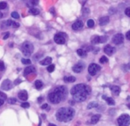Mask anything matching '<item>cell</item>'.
Masks as SVG:
<instances>
[{
	"mask_svg": "<svg viewBox=\"0 0 130 126\" xmlns=\"http://www.w3.org/2000/svg\"><path fill=\"white\" fill-rule=\"evenodd\" d=\"M9 32H6V33H5L4 34V36H3V38L4 39H6V38H8V37H9Z\"/></svg>",
	"mask_w": 130,
	"mask_h": 126,
	"instance_id": "42",
	"label": "cell"
},
{
	"mask_svg": "<svg viewBox=\"0 0 130 126\" xmlns=\"http://www.w3.org/2000/svg\"><path fill=\"white\" fill-rule=\"evenodd\" d=\"M3 17V14H2V13H1V12H0V19H1V18Z\"/></svg>",
	"mask_w": 130,
	"mask_h": 126,
	"instance_id": "49",
	"label": "cell"
},
{
	"mask_svg": "<svg viewBox=\"0 0 130 126\" xmlns=\"http://www.w3.org/2000/svg\"><path fill=\"white\" fill-rule=\"evenodd\" d=\"M63 81L67 83H70V82H74L76 81V78L74 76H65L63 78Z\"/></svg>",
	"mask_w": 130,
	"mask_h": 126,
	"instance_id": "20",
	"label": "cell"
},
{
	"mask_svg": "<svg viewBox=\"0 0 130 126\" xmlns=\"http://www.w3.org/2000/svg\"><path fill=\"white\" fill-rule=\"evenodd\" d=\"M0 99H4V100H5V99H6V96L5 95L4 93H2V92H0Z\"/></svg>",
	"mask_w": 130,
	"mask_h": 126,
	"instance_id": "40",
	"label": "cell"
},
{
	"mask_svg": "<svg viewBox=\"0 0 130 126\" xmlns=\"http://www.w3.org/2000/svg\"><path fill=\"white\" fill-rule=\"evenodd\" d=\"M118 124L119 126H129L130 125V115L124 114L118 118Z\"/></svg>",
	"mask_w": 130,
	"mask_h": 126,
	"instance_id": "5",
	"label": "cell"
},
{
	"mask_svg": "<svg viewBox=\"0 0 130 126\" xmlns=\"http://www.w3.org/2000/svg\"><path fill=\"white\" fill-rule=\"evenodd\" d=\"M86 25H87V27H89V28H93L94 27V25H95V22H94V20H92V19L88 20L86 22Z\"/></svg>",
	"mask_w": 130,
	"mask_h": 126,
	"instance_id": "26",
	"label": "cell"
},
{
	"mask_svg": "<svg viewBox=\"0 0 130 126\" xmlns=\"http://www.w3.org/2000/svg\"><path fill=\"white\" fill-rule=\"evenodd\" d=\"M3 104H4V99H0V106H3Z\"/></svg>",
	"mask_w": 130,
	"mask_h": 126,
	"instance_id": "45",
	"label": "cell"
},
{
	"mask_svg": "<svg viewBox=\"0 0 130 126\" xmlns=\"http://www.w3.org/2000/svg\"><path fill=\"white\" fill-rule=\"evenodd\" d=\"M39 63H40V65H50L52 63V58L50 57V56H47V57H45V59L41 60Z\"/></svg>",
	"mask_w": 130,
	"mask_h": 126,
	"instance_id": "18",
	"label": "cell"
},
{
	"mask_svg": "<svg viewBox=\"0 0 130 126\" xmlns=\"http://www.w3.org/2000/svg\"><path fill=\"white\" fill-rule=\"evenodd\" d=\"M124 41V36L121 33H117L112 37V42L116 45L122 44Z\"/></svg>",
	"mask_w": 130,
	"mask_h": 126,
	"instance_id": "9",
	"label": "cell"
},
{
	"mask_svg": "<svg viewBox=\"0 0 130 126\" xmlns=\"http://www.w3.org/2000/svg\"><path fill=\"white\" fill-rule=\"evenodd\" d=\"M103 51H104V53L106 55H112L114 54V52H115V48H113V47H111V46L108 45V46H106V47L104 48Z\"/></svg>",
	"mask_w": 130,
	"mask_h": 126,
	"instance_id": "13",
	"label": "cell"
},
{
	"mask_svg": "<svg viewBox=\"0 0 130 126\" xmlns=\"http://www.w3.org/2000/svg\"><path fill=\"white\" fill-rule=\"evenodd\" d=\"M30 14H33V15H38L39 14V10H38V8H35V7H30Z\"/></svg>",
	"mask_w": 130,
	"mask_h": 126,
	"instance_id": "22",
	"label": "cell"
},
{
	"mask_svg": "<svg viewBox=\"0 0 130 126\" xmlns=\"http://www.w3.org/2000/svg\"><path fill=\"white\" fill-rule=\"evenodd\" d=\"M74 115H75V111L71 107H62L56 112L55 116H56V120L59 122L67 123L73 119Z\"/></svg>",
	"mask_w": 130,
	"mask_h": 126,
	"instance_id": "3",
	"label": "cell"
},
{
	"mask_svg": "<svg viewBox=\"0 0 130 126\" xmlns=\"http://www.w3.org/2000/svg\"><path fill=\"white\" fill-rule=\"evenodd\" d=\"M12 26L14 28H18L20 25H19V23L18 22H13V24H12Z\"/></svg>",
	"mask_w": 130,
	"mask_h": 126,
	"instance_id": "41",
	"label": "cell"
},
{
	"mask_svg": "<svg viewBox=\"0 0 130 126\" xmlns=\"http://www.w3.org/2000/svg\"><path fill=\"white\" fill-rule=\"evenodd\" d=\"M90 93H91L90 87L84 83L77 84L74 87H72L71 90H70V94L73 97L74 100L79 101V102L85 101Z\"/></svg>",
	"mask_w": 130,
	"mask_h": 126,
	"instance_id": "1",
	"label": "cell"
},
{
	"mask_svg": "<svg viewBox=\"0 0 130 126\" xmlns=\"http://www.w3.org/2000/svg\"><path fill=\"white\" fill-rule=\"evenodd\" d=\"M18 98L22 101H26L28 99V92L26 90H21L18 93Z\"/></svg>",
	"mask_w": 130,
	"mask_h": 126,
	"instance_id": "14",
	"label": "cell"
},
{
	"mask_svg": "<svg viewBox=\"0 0 130 126\" xmlns=\"http://www.w3.org/2000/svg\"><path fill=\"white\" fill-rule=\"evenodd\" d=\"M21 49L22 54H23L25 56H30V55L32 54L33 50H34V48H33V45L31 44L30 42L26 41V42H24L23 44H22Z\"/></svg>",
	"mask_w": 130,
	"mask_h": 126,
	"instance_id": "4",
	"label": "cell"
},
{
	"mask_svg": "<svg viewBox=\"0 0 130 126\" xmlns=\"http://www.w3.org/2000/svg\"><path fill=\"white\" fill-rule=\"evenodd\" d=\"M77 54L79 55L80 57H86V54H87V53H86V52L85 51L83 48H79V49H78V50H77Z\"/></svg>",
	"mask_w": 130,
	"mask_h": 126,
	"instance_id": "21",
	"label": "cell"
},
{
	"mask_svg": "<svg viewBox=\"0 0 130 126\" xmlns=\"http://www.w3.org/2000/svg\"><path fill=\"white\" fill-rule=\"evenodd\" d=\"M38 1H30L29 3H28V5H38Z\"/></svg>",
	"mask_w": 130,
	"mask_h": 126,
	"instance_id": "34",
	"label": "cell"
},
{
	"mask_svg": "<svg viewBox=\"0 0 130 126\" xmlns=\"http://www.w3.org/2000/svg\"><path fill=\"white\" fill-rule=\"evenodd\" d=\"M99 50H100L99 48H92V51H93V53H94V54H97Z\"/></svg>",
	"mask_w": 130,
	"mask_h": 126,
	"instance_id": "38",
	"label": "cell"
},
{
	"mask_svg": "<svg viewBox=\"0 0 130 126\" xmlns=\"http://www.w3.org/2000/svg\"><path fill=\"white\" fill-rule=\"evenodd\" d=\"M21 63H22L23 65H30L31 61L30 59H27V58H22V59H21Z\"/></svg>",
	"mask_w": 130,
	"mask_h": 126,
	"instance_id": "28",
	"label": "cell"
},
{
	"mask_svg": "<svg viewBox=\"0 0 130 126\" xmlns=\"http://www.w3.org/2000/svg\"><path fill=\"white\" fill-rule=\"evenodd\" d=\"M83 22L81 20H77L74 22V23L72 24V26H71V28H72V30L73 31H79V30H81L83 28Z\"/></svg>",
	"mask_w": 130,
	"mask_h": 126,
	"instance_id": "11",
	"label": "cell"
},
{
	"mask_svg": "<svg viewBox=\"0 0 130 126\" xmlns=\"http://www.w3.org/2000/svg\"><path fill=\"white\" fill-rule=\"evenodd\" d=\"M100 67L98 65H96V64H90L88 66V72L89 74L91 75V76H94V75H95L97 72L100 71Z\"/></svg>",
	"mask_w": 130,
	"mask_h": 126,
	"instance_id": "7",
	"label": "cell"
},
{
	"mask_svg": "<svg viewBox=\"0 0 130 126\" xmlns=\"http://www.w3.org/2000/svg\"><path fill=\"white\" fill-rule=\"evenodd\" d=\"M105 100H106L107 104L110 105V106H114L115 105V101H114V99L112 98H106Z\"/></svg>",
	"mask_w": 130,
	"mask_h": 126,
	"instance_id": "25",
	"label": "cell"
},
{
	"mask_svg": "<svg viewBox=\"0 0 130 126\" xmlns=\"http://www.w3.org/2000/svg\"><path fill=\"white\" fill-rule=\"evenodd\" d=\"M35 87H36L37 89H41L42 88H43V82H42L41 81H39V80L36 81V82H35Z\"/></svg>",
	"mask_w": 130,
	"mask_h": 126,
	"instance_id": "23",
	"label": "cell"
},
{
	"mask_svg": "<svg viewBox=\"0 0 130 126\" xmlns=\"http://www.w3.org/2000/svg\"><path fill=\"white\" fill-rule=\"evenodd\" d=\"M83 12H84V13H89V10L87 8H85V9L83 10Z\"/></svg>",
	"mask_w": 130,
	"mask_h": 126,
	"instance_id": "46",
	"label": "cell"
},
{
	"mask_svg": "<svg viewBox=\"0 0 130 126\" xmlns=\"http://www.w3.org/2000/svg\"><path fill=\"white\" fill-rule=\"evenodd\" d=\"M125 14H126V15H127L128 17H130V7L126 8V10H125Z\"/></svg>",
	"mask_w": 130,
	"mask_h": 126,
	"instance_id": "36",
	"label": "cell"
},
{
	"mask_svg": "<svg viewBox=\"0 0 130 126\" xmlns=\"http://www.w3.org/2000/svg\"><path fill=\"white\" fill-rule=\"evenodd\" d=\"M127 106H128V107L130 108V104H128V105H127Z\"/></svg>",
	"mask_w": 130,
	"mask_h": 126,
	"instance_id": "51",
	"label": "cell"
},
{
	"mask_svg": "<svg viewBox=\"0 0 130 126\" xmlns=\"http://www.w3.org/2000/svg\"><path fill=\"white\" fill-rule=\"evenodd\" d=\"M68 90L65 86H58L53 91H51L48 95V99L53 104H59L65 99L67 96Z\"/></svg>",
	"mask_w": 130,
	"mask_h": 126,
	"instance_id": "2",
	"label": "cell"
},
{
	"mask_svg": "<svg viewBox=\"0 0 130 126\" xmlns=\"http://www.w3.org/2000/svg\"><path fill=\"white\" fill-rule=\"evenodd\" d=\"M42 100H43V98H39V99H38V102H41Z\"/></svg>",
	"mask_w": 130,
	"mask_h": 126,
	"instance_id": "48",
	"label": "cell"
},
{
	"mask_svg": "<svg viewBox=\"0 0 130 126\" xmlns=\"http://www.w3.org/2000/svg\"><path fill=\"white\" fill-rule=\"evenodd\" d=\"M21 82V81L20 80V79H17V80L14 82V84H15V85H17V84H19V83H20Z\"/></svg>",
	"mask_w": 130,
	"mask_h": 126,
	"instance_id": "44",
	"label": "cell"
},
{
	"mask_svg": "<svg viewBox=\"0 0 130 126\" xmlns=\"http://www.w3.org/2000/svg\"><path fill=\"white\" fill-rule=\"evenodd\" d=\"M110 22V17L109 16H103L99 19V23L100 25H106L108 22Z\"/></svg>",
	"mask_w": 130,
	"mask_h": 126,
	"instance_id": "17",
	"label": "cell"
},
{
	"mask_svg": "<svg viewBox=\"0 0 130 126\" xmlns=\"http://www.w3.org/2000/svg\"><path fill=\"white\" fill-rule=\"evenodd\" d=\"M4 23H5V25H6L7 27H9V26H12V24H13V22L11 20H7L5 22H4Z\"/></svg>",
	"mask_w": 130,
	"mask_h": 126,
	"instance_id": "35",
	"label": "cell"
},
{
	"mask_svg": "<svg viewBox=\"0 0 130 126\" xmlns=\"http://www.w3.org/2000/svg\"><path fill=\"white\" fill-rule=\"evenodd\" d=\"M54 39H55V41L57 43V44H60V45L64 44L65 41H66V34L62 33V32L56 33V34L55 35Z\"/></svg>",
	"mask_w": 130,
	"mask_h": 126,
	"instance_id": "6",
	"label": "cell"
},
{
	"mask_svg": "<svg viewBox=\"0 0 130 126\" xmlns=\"http://www.w3.org/2000/svg\"><path fill=\"white\" fill-rule=\"evenodd\" d=\"M107 40V38L105 36H98V35H95V36H93L92 38H91V42L92 44L96 45L98 43H103Z\"/></svg>",
	"mask_w": 130,
	"mask_h": 126,
	"instance_id": "8",
	"label": "cell"
},
{
	"mask_svg": "<svg viewBox=\"0 0 130 126\" xmlns=\"http://www.w3.org/2000/svg\"><path fill=\"white\" fill-rule=\"evenodd\" d=\"M41 108L42 109H46V110H49V109H50V107H49V106H48L47 104H44V105H42V106H41Z\"/></svg>",
	"mask_w": 130,
	"mask_h": 126,
	"instance_id": "37",
	"label": "cell"
},
{
	"mask_svg": "<svg viewBox=\"0 0 130 126\" xmlns=\"http://www.w3.org/2000/svg\"><path fill=\"white\" fill-rule=\"evenodd\" d=\"M7 7V4L5 2H0V10L5 9Z\"/></svg>",
	"mask_w": 130,
	"mask_h": 126,
	"instance_id": "30",
	"label": "cell"
},
{
	"mask_svg": "<svg viewBox=\"0 0 130 126\" xmlns=\"http://www.w3.org/2000/svg\"><path fill=\"white\" fill-rule=\"evenodd\" d=\"M48 126H56V125H55V124H53V123H49V125Z\"/></svg>",
	"mask_w": 130,
	"mask_h": 126,
	"instance_id": "50",
	"label": "cell"
},
{
	"mask_svg": "<svg viewBox=\"0 0 130 126\" xmlns=\"http://www.w3.org/2000/svg\"><path fill=\"white\" fill-rule=\"evenodd\" d=\"M126 38H127L128 40H130V31H128L127 33H126Z\"/></svg>",
	"mask_w": 130,
	"mask_h": 126,
	"instance_id": "43",
	"label": "cell"
},
{
	"mask_svg": "<svg viewBox=\"0 0 130 126\" xmlns=\"http://www.w3.org/2000/svg\"><path fill=\"white\" fill-rule=\"evenodd\" d=\"M70 105H74V104H75V100H74V101H73V100H70Z\"/></svg>",
	"mask_w": 130,
	"mask_h": 126,
	"instance_id": "47",
	"label": "cell"
},
{
	"mask_svg": "<svg viewBox=\"0 0 130 126\" xmlns=\"http://www.w3.org/2000/svg\"><path fill=\"white\" fill-rule=\"evenodd\" d=\"M21 107H23V108H29V107H30V104L28 102H24L21 104Z\"/></svg>",
	"mask_w": 130,
	"mask_h": 126,
	"instance_id": "33",
	"label": "cell"
},
{
	"mask_svg": "<svg viewBox=\"0 0 130 126\" xmlns=\"http://www.w3.org/2000/svg\"><path fill=\"white\" fill-rule=\"evenodd\" d=\"M95 107H98V104L96 102H90L88 105H87V109L95 108Z\"/></svg>",
	"mask_w": 130,
	"mask_h": 126,
	"instance_id": "24",
	"label": "cell"
},
{
	"mask_svg": "<svg viewBox=\"0 0 130 126\" xmlns=\"http://www.w3.org/2000/svg\"><path fill=\"white\" fill-rule=\"evenodd\" d=\"M8 103L9 104H15L16 103V99H14V98H10V99H8Z\"/></svg>",
	"mask_w": 130,
	"mask_h": 126,
	"instance_id": "31",
	"label": "cell"
},
{
	"mask_svg": "<svg viewBox=\"0 0 130 126\" xmlns=\"http://www.w3.org/2000/svg\"><path fill=\"white\" fill-rule=\"evenodd\" d=\"M12 87H13V83L11 82L10 80H5L1 84V88L4 90H9L12 89Z\"/></svg>",
	"mask_w": 130,
	"mask_h": 126,
	"instance_id": "10",
	"label": "cell"
},
{
	"mask_svg": "<svg viewBox=\"0 0 130 126\" xmlns=\"http://www.w3.org/2000/svg\"><path fill=\"white\" fill-rule=\"evenodd\" d=\"M5 70V65L3 62H0V71H4Z\"/></svg>",
	"mask_w": 130,
	"mask_h": 126,
	"instance_id": "39",
	"label": "cell"
},
{
	"mask_svg": "<svg viewBox=\"0 0 130 126\" xmlns=\"http://www.w3.org/2000/svg\"><path fill=\"white\" fill-rule=\"evenodd\" d=\"M83 70H84V64L83 63H78L77 65H75L72 67V71L74 72H77V73L81 72Z\"/></svg>",
	"mask_w": 130,
	"mask_h": 126,
	"instance_id": "12",
	"label": "cell"
},
{
	"mask_svg": "<svg viewBox=\"0 0 130 126\" xmlns=\"http://www.w3.org/2000/svg\"><path fill=\"white\" fill-rule=\"evenodd\" d=\"M110 90H111V92H112L113 95L115 96H119L120 93V88L119 87V86H110Z\"/></svg>",
	"mask_w": 130,
	"mask_h": 126,
	"instance_id": "15",
	"label": "cell"
},
{
	"mask_svg": "<svg viewBox=\"0 0 130 126\" xmlns=\"http://www.w3.org/2000/svg\"><path fill=\"white\" fill-rule=\"evenodd\" d=\"M55 65H50L49 66H47V72H53L55 71Z\"/></svg>",
	"mask_w": 130,
	"mask_h": 126,
	"instance_id": "29",
	"label": "cell"
},
{
	"mask_svg": "<svg viewBox=\"0 0 130 126\" xmlns=\"http://www.w3.org/2000/svg\"><path fill=\"white\" fill-rule=\"evenodd\" d=\"M35 72H36V69H35L34 66H28L24 70V75L26 76V75L30 74V73H33Z\"/></svg>",
	"mask_w": 130,
	"mask_h": 126,
	"instance_id": "16",
	"label": "cell"
},
{
	"mask_svg": "<svg viewBox=\"0 0 130 126\" xmlns=\"http://www.w3.org/2000/svg\"><path fill=\"white\" fill-rule=\"evenodd\" d=\"M11 15H12V17L14 18V19H18V18H19V14H18L17 12H13V13L11 14Z\"/></svg>",
	"mask_w": 130,
	"mask_h": 126,
	"instance_id": "32",
	"label": "cell"
},
{
	"mask_svg": "<svg viewBox=\"0 0 130 126\" xmlns=\"http://www.w3.org/2000/svg\"><path fill=\"white\" fill-rule=\"evenodd\" d=\"M101 118V115H94L91 117V120H90V123L91 124H95V123H98V121Z\"/></svg>",
	"mask_w": 130,
	"mask_h": 126,
	"instance_id": "19",
	"label": "cell"
},
{
	"mask_svg": "<svg viewBox=\"0 0 130 126\" xmlns=\"http://www.w3.org/2000/svg\"><path fill=\"white\" fill-rule=\"evenodd\" d=\"M108 58L106 57V56H104V55H103L102 57L100 58V63L101 64H106V63H108Z\"/></svg>",
	"mask_w": 130,
	"mask_h": 126,
	"instance_id": "27",
	"label": "cell"
}]
</instances>
